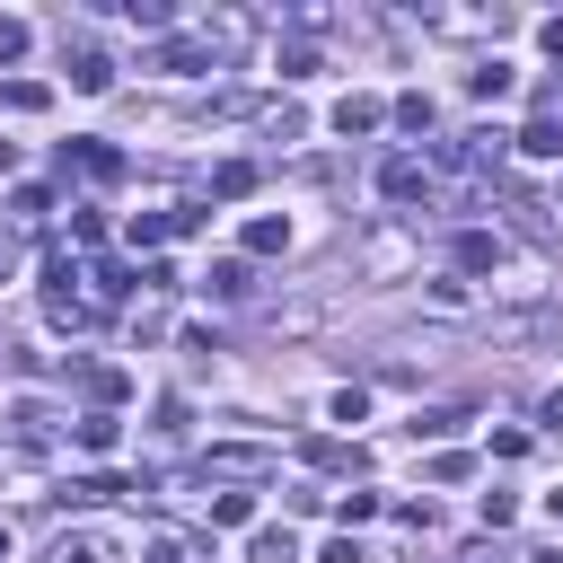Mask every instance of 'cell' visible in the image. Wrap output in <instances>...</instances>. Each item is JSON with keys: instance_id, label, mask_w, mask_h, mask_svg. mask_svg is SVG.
Returning a JSON list of instances; mask_svg holds the SVG:
<instances>
[{"instance_id": "3957f363", "label": "cell", "mask_w": 563, "mask_h": 563, "mask_svg": "<svg viewBox=\"0 0 563 563\" xmlns=\"http://www.w3.org/2000/svg\"><path fill=\"white\" fill-rule=\"evenodd\" d=\"M70 88H88V97H106V88H114V62H106L97 44H79V53H70Z\"/></svg>"}, {"instance_id": "ba28073f", "label": "cell", "mask_w": 563, "mask_h": 563, "mask_svg": "<svg viewBox=\"0 0 563 563\" xmlns=\"http://www.w3.org/2000/svg\"><path fill=\"white\" fill-rule=\"evenodd\" d=\"M378 114H387L378 97H343V106H334V132H343V141H352V132H378Z\"/></svg>"}, {"instance_id": "f1b7e54d", "label": "cell", "mask_w": 563, "mask_h": 563, "mask_svg": "<svg viewBox=\"0 0 563 563\" xmlns=\"http://www.w3.org/2000/svg\"><path fill=\"white\" fill-rule=\"evenodd\" d=\"M0 563H9V528H0Z\"/></svg>"}, {"instance_id": "603a6c76", "label": "cell", "mask_w": 563, "mask_h": 563, "mask_svg": "<svg viewBox=\"0 0 563 563\" xmlns=\"http://www.w3.org/2000/svg\"><path fill=\"white\" fill-rule=\"evenodd\" d=\"M26 53V18H0V62H18Z\"/></svg>"}, {"instance_id": "7c38bea8", "label": "cell", "mask_w": 563, "mask_h": 563, "mask_svg": "<svg viewBox=\"0 0 563 563\" xmlns=\"http://www.w3.org/2000/svg\"><path fill=\"white\" fill-rule=\"evenodd\" d=\"M466 431V405H440V413H413V440H449Z\"/></svg>"}, {"instance_id": "d6986e66", "label": "cell", "mask_w": 563, "mask_h": 563, "mask_svg": "<svg viewBox=\"0 0 563 563\" xmlns=\"http://www.w3.org/2000/svg\"><path fill=\"white\" fill-rule=\"evenodd\" d=\"M150 62H158V70H202V53H194V44H158Z\"/></svg>"}, {"instance_id": "5bb4252c", "label": "cell", "mask_w": 563, "mask_h": 563, "mask_svg": "<svg viewBox=\"0 0 563 563\" xmlns=\"http://www.w3.org/2000/svg\"><path fill=\"white\" fill-rule=\"evenodd\" d=\"M211 519H220V528H246V519H255V493H211Z\"/></svg>"}, {"instance_id": "ffe728a7", "label": "cell", "mask_w": 563, "mask_h": 563, "mask_svg": "<svg viewBox=\"0 0 563 563\" xmlns=\"http://www.w3.org/2000/svg\"><path fill=\"white\" fill-rule=\"evenodd\" d=\"M396 123L405 132H431V97H396Z\"/></svg>"}, {"instance_id": "9c48e42d", "label": "cell", "mask_w": 563, "mask_h": 563, "mask_svg": "<svg viewBox=\"0 0 563 563\" xmlns=\"http://www.w3.org/2000/svg\"><path fill=\"white\" fill-rule=\"evenodd\" d=\"M246 563H299L290 528H255V537H246Z\"/></svg>"}, {"instance_id": "52a82bcc", "label": "cell", "mask_w": 563, "mask_h": 563, "mask_svg": "<svg viewBox=\"0 0 563 563\" xmlns=\"http://www.w3.org/2000/svg\"><path fill=\"white\" fill-rule=\"evenodd\" d=\"M202 475H273V449H211Z\"/></svg>"}, {"instance_id": "6da1fadb", "label": "cell", "mask_w": 563, "mask_h": 563, "mask_svg": "<svg viewBox=\"0 0 563 563\" xmlns=\"http://www.w3.org/2000/svg\"><path fill=\"white\" fill-rule=\"evenodd\" d=\"M44 563H132V545H123V528L79 519V528H62V537H53V554H44Z\"/></svg>"}, {"instance_id": "277c9868", "label": "cell", "mask_w": 563, "mask_h": 563, "mask_svg": "<svg viewBox=\"0 0 563 563\" xmlns=\"http://www.w3.org/2000/svg\"><path fill=\"white\" fill-rule=\"evenodd\" d=\"M422 185H431V176H422V158H387V167H378V194H387V202H413Z\"/></svg>"}, {"instance_id": "7402d4cb", "label": "cell", "mask_w": 563, "mask_h": 563, "mask_svg": "<svg viewBox=\"0 0 563 563\" xmlns=\"http://www.w3.org/2000/svg\"><path fill=\"white\" fill-rule=\"evenodd\" d=\"M325 413H334V422H361V413H369V396H361V387H334V405H325Z\"/></svg>"}, {"instance_id": "e0dca14e", "label": "cell", "mask_w": 563, "mask_h": 563, "mask_svg": "<svg viewBox=\"0 0 563 563\" xmlns=\"http://www.w3.org/2000/svg\"><path fill=\"white\" fill-rule=\"evenodd\" d=\"M334 519H343V528H361V519H378V493H343V501H334Z\"/></svg>"}, {"instance_id": "d4e9b609", "label": "cell", "mask_w": 563, "mask_h": 563, "mask_svg": "<svg viewBox=\"0 0 563 563\" xmlns=\"http://www.w3.org/2000/svg\"><path fill=\"white\" fill-rule=\"evenodd\" d=\"M317 563H369V554H361V545H352V537H334V545H325V554H317Z\"/></svg>"}, {"instance_id": "ac0fdd59", "label": "cell", "mask_w": 563, "mask_h": 563, "mask_svg": "<svg viewBox=\"0 0 563 563\" xmlns=\"http://www.w3.org/2000/svg\"><path fill=\"white\" fill-rule=\"evenodd\" d=\"M123 18H132V26H167L176 9H167V0H123Z\"/></svg>"}, {"instance_id": "9a60e30c", "label": "cell", "mask_w": 563, "mask_h": 563, "mask_svg": "<svg viewBox=\"0 0 563 563\" xmlns=\"http://www.w3.org/2000/svg\"><path fill=\"white\" fill-rule=\"evenodd\" d=\"M466 88H475V97H510V62H484Z\"/></svg>"}, {"instance_id": "30bf717a", "label": "cell", "mask_w": 563, "mask_h": 563, "mask_svg": "<svg viewBox=\"0 0 563 563\" xmlns=\"http://www.w3.org/2000/svg\"><path fill=\"white\" fill-rule=\"evenodd\" d=\"M282 246H290V220H273V211L246 220V255H282Z\"/></svg>"}, {"instance_id": "484cf974", "label": "cell", "mask_w": 563, "mask_h": 563, "mask_svg": "<svg viewBox=\"0 0 563 563\" xmlns=\"http://www.w3.org/2000/svg\"><path fill=\"white\" fill-rule=\"evenodd\" d=\"M9 273H18V238L0 229V282H9Z\"/></svg>"}, {"instance_id": "2e32d148", "label": "cell", "mask_w": 563, "mask_h": 563, "mask_svg": "<svg viewBox=\"0 0 563 563\" xmlns=\"http://www.w3.org/2000/svg\"><path fill=\"white\" fill-rule=\"evenodd\" d=\"M132 282H141V273H132V264H97V299H123V290H132Z\"/></svg>"}, {"instance_id": "44dd1931", "label": "cell", "mask_w": 563, "mask_h": 563, "mask_svg": "<svg viewBox=\"0 0 563 563\" xmlns=\"http://www.w3.org/2000/svg\"><path fill=\"white\" fill-rule=\"evenodd\" d=\"M246 185H255V167H246V158H229V167L211 176V194H246Z\"/></svg>"}, {"instance_id": "4fadbf2b", "label": "cell", "mask_w": 563, "mask_h": 563, "mask_svg": "<svg viewBox=\"0 0 563 563\" xmlns=\"http://www.w3.org/2000/svg\"><path fill=\"white\" fill-rule=\"evenodd\" d=\"M202 290H211V299H246V264H211Z\"/></svg>"}, {"instance_id": "7a4b0ae2", "label": "cell", "mask_w": 563, "mask_h": 563, "mask_svg": "<svg viewBox=\"0 0 563 563\" xmlns=\"http://www.w3.org/2000/svg\"><path fill=\"white\" fill-rule=\"evenodd\" d=\"M519 150H528V158H563V97H554V88H545V114L519 132Z\"/></svg>"}, {"instance_id": "f546056e", "label": "cell", "mask_w": 563, "mask_h": 563, "mask_svg": "<svg viewBox=\"0 0 563 563\" xmlns=\"http://www.w3.org/2000/svg\"><path fill=\"white\" fill-rule=\"evenodd\" d=\"M537 563H563V554H537Z\"/></svg>"}, {"instance_id": "4316f807", "label": "cell", "mask_w": 563, "mask_h": 563, "mask_svg": "<svg viewBox=\"0 0 563 563\" xmlns=\"http://www.w3.org/2000/svg\"><path fill=\"white\" fill-rule=\"evenodd\" d=\"M545 422H554V431H563V387H554V396H545Z\"/></svg>"}, {"instance_id": "cb8c5ba5", "label": "cell", "mask_w": 563, "mask_h": 563, "mask_svg": "<svg viewBox=\"0 0 563 563\" xmlns=\"http://www.w3.org/2000/svg\"><path fill=\"white\" fill-rule=\"evenodd\" d=\"M141 563H185V545H176V537H150V545H141Z\"/></svg>"}, {"instance_id": "83f0119b", "label": "cell", "mask_w": 563, "mask_h": 563, "mask_svg": "<svg viewBox=\"0 0 563 563\" xmlns=\"http://www.w3.org/2000/svg\"><path fill=\"white\" fill-rule=\"evenodd\" d=\"M545 510H554V519H563V484H554V493H545Z\"/></svg>"}, {"instance_id": "5b68a950", "label": "cell", "mask_w": 563, "mask_h": 563, "mask_svg": "<svg viewBox=\"0 0 563 563\" xmlns=\"http://www.w3.org/2000/svg\"><path fill=\"white\" fill-rule=\"evenodd\" d=\"M176 229H194V211H132V246H158V238H176Z\"/></svg>"}, {"instance_id": "8992f818", "label": "cell", "mask_w": 563, "mask_h": 563, "mask_svg": "<svg viewBox=\"0 0 563 563\" xmlns=\"http://www.w3.org/2000/svg\"><path fill=\"white\" fill-rule=\"evenodd\" d=\"M70 440H79V449H88V457H106V449H114V440H123V422H114V413H106V405H97V413H79V422H70Z\"/></svg>"}, {"instance_id": "8fae6325", "label": "cell", "mask_w": 563, "mask_h": 563, "mask_svg": "<svg viewBox=\"0 0 563 563\" xmlns=\"http://www.w3.org/2000/svg\"><path fill=\"white\" fill-rule=\"evenodd\" d=\"M457 264H466V273H493V264H501V246H493L484 229H466V238H457Z\"/></svg>"}]
</instances>
